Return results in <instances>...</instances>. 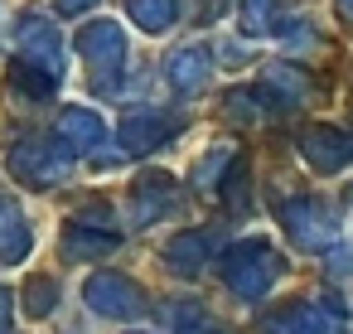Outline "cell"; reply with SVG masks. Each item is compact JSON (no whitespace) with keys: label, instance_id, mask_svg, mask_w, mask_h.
Segmentation results:
<instances>
[{"label":"cell","instance_id":"cell-14","mask_svg":"<svg viewBox=\"0 0 353 334\" xmlns=\"http://www.w3.org/2000/svg\"><path fill=\"white\" fill-rule=\"evenodd\" d=\"M54 136L78 155V150H92V146H102V136H107V121L92 112V107H63L59 112V126H54Z\"/></svg>","mask_w":353,"mask_h":334},{"label":"cell","instance_id":"cell-17","mask_svg":"<svg viewBox=\"0 0 353 334\" xmlns=\"http://www.w3.org/2000/svg\"><path fill=\"white\" fill-rule=\"evenodd\" d=\"M126 15L145 35H165L179 20V0H126Z\"/></svg>","mask_w":353,"mask_h":334},{"label":"cell","instance_id":"cell-6","mask_svg":"<svg viewBox=\"0 0 353 334\" xmlns=\"http://www.w3.org/2000/svg\"><path fill=\"white\" fill-rule=\"evenodd\" d=\"M15 39H20V63L39 68L54 83L68 73V44H63V35H59V25L49 15H25L20 30H15Z\"/></svg>","mask_w":353,"mask_h":334},{"label":"cell","instance_id":"cell-25","mask_svg":"<svg viewBox=\"0 0 353 334\" xmlns=\"http://www.w3.org/2000/svg\"><path fill=\"white\" fill-rule=\"evenodd\" d=\"M97 0H54V10L59 15H83V10H92Z\"/></svg>","mask_w":353,"mask_h":334},{"label":"cell","instance_id":"cell-7","mask_svg":"<svg viewBox=\"0 0 353 334\" xmlns=\"http://www.w3.org/2000/svg\"><path fill=\"white\" fill-rule=\"evenodd\" d=\"M179 204H184V184H179L170 170H145V175H136V184H131V223H136V228H155V223L174 218Z\"/></svg>","mask_w":353,"mask_h":334},{"label":"cell","instance_id":"cell-18","mask_svg":"<svg viewBox=\"0 0 353 334\" xmlns=\"http://www.w3.org/2000/svg\"><path fill=\"white\" fill-rule=\"evenodd\" d=\"M228 170H237V155H232V146H213V150L199 160V170H194V184L213 194V189H223V175H228Z\"/></svg>","mask_w":353,"mask_h":334},{"label":"cell","instance_id":"cell-11","mask_svg":"<svg viewBox=\"0 0 353 334\" xmlns=\"http://www.w3.org/2000/svg\"><path fill=\"white\" fill-rule=\"evenodd\" d=\"M30 252H34V223L20 208V199L0 184V266H20L30 262Z\"/></svg>","mask_w":353,"mask_h":334},{"label":"cell","instance_id":"cell-27","mask_svg":"<svg viewBox=\"0 0 353 334\" xmlns=\"http://www.w3.org/2000/svg\"><path fill=\"white\" fill-rule=\"evenodd\" d=\"M194 334H228V329H218V324H208V329H194Z\"/></svg>","mask_w":353,"mask_h":334},{"label":"cell","instance_id":"cell-23","mask_svg":"<svg viewBox=\"0 0 353 334\" xmlns=\"http://www.w3.org/2000/svg\"><path fill=\"white\" fill-rule=\"evenodd\" d=\"M237 20L247 35H271L276 25V0H237Z\"/></svg>","mask_w":353,"mask_h":334},{"label":"cell","instance_id":"cell-13","mask_svg":"<svg viewBox=\"0 0 353 334\" xmlns=\"http://www.w3.org/2000/svg\"><path fill=\"white\" fill-rule=\"evenodd\" d=\"M165 266L174 271V276H199L213 257H218V237L208 233V228H194V233H174L170 242H165Z\"/></svg>","mask_w":353,"mask_h":334},{"label":"cell","instance_id":"cell-12","mask_svg":"<svg viewBox=\"0 0 353 334\" xmlns=\"http://www.w3.org/2000/svg\"><path fill=\"white\" fill-rule=\"evenodd\" d=\"M63 257L68 262H102L121 247V233H112L107 223H88V218H68L63 223Z\"/></svg>","mask_w":353,"mask_h":334},{"label":"cell","instance_id":"cell-20","mask_svg":"<svg viewBox=\"0 0 353 334\" xmlns=\"http://www.w3.org/2000/svg\"><path fill=\"white\" fill-rule=\"evenodd\" d=\"M54 78H44L39 68H30V63H15V78H10V92L15 97H30V102H44V97H54Z\"/></svg>","mask_w":353,"mask_h":334},{"label":"cell","instance_id":"cell-16","mask_svg":"<svg viewBox=\"0 0 353 334\" xmlns=\"http://www.w3.org/2000/svg\"><path fill=\"white\" fill-rule=\"evenodd\" d=\"M261 88L271 92L276 107H290V102H300V97L310 92V78H305L300 68H290V63H271V68L261 73Z\"/></svg>","mask_w":353,"mask_h":334},{"label":"cell","instance_id":"cell-5","mask_svg":"<svg viewBox=\"0 0 353 334\" xmlns=\"http://www.w3.org/2000/svg\"><path fill=\"white\" fill-rule=\"evenodd\" d=\"M83 305L97 320H141L145 315V291L121 271H92L83 281Z\"/></svg>","mask_w":353,"mask_h":334},{"label":"cell","instance_id":"cell-9","mask_svg":"<svg viewBox=\"0 0 353 334\" xmlns=\"http://www.w3.org/2000/svg\"><path fill=\"white\" fill-rule=\"evenodd\" d=\"M179 117L174 112H160V107H131L121 117V150L126 155H155L165 141L179 136Z\"/></svg>","mask_w":353,"mask_h":334},{"label":"cell","instance_id":"cell-22","mask_svg":"<svg viewBox=\"0 0 353 334\" xmlns=\"http://www.w3.org/2000/svg\"><path fill=\"white\" fill-rule=\"evenodd\" d=\"M165 320H170L179 334H194V329H208V324H213V315H208L199 300H170V305H165Z\"/></svg>","mask_w":353,"mask_h":334},{"label":"cell","instance_id":"cell-26","mask_svg":"<svg viewBox=\"0 0 353 334\" xmlns=\"http://www.w3.org/2000/svg\"><path fill=\"white\" fill-rule=\"evenodd\" d=\"M339 15H343V20H353V0H339Z\"/></svg>","mask_w":353,"mask_h":334},{"label":"cell","instance_id":"cell-8","mask_svg":"<svg viewBox=\"0 0 353 334\" xmlns=\"http://www.w3.org/2000/svg\"><path fill=\"white\" fill-rule=\"evenodd\" d=\"M300 155L319 175H343V170H353V131L314 121V126L300 131Z\"/></svg>","mask_w":353,"mask_h":334},{"label":"cell","instance_id":"cell-10","mask_svg":"<svg viewBox=\"0 0 353 334\" xmlns=\"http://www.w3.org/2000/svg\"><path fill=\"white\" fill-rule=\"evenodd\" d=\"M165 83L179 92V97H199L208 83H213V54L203 44H179L165 54Z\"/></svg>","mask_w":353,"mask_h":334},{"label":"cell","instance_id":"cell-2","mask_svg":"<svg viewBox=\"0 0 353 334\" xmlns=\"http://www.w3.org/2000/svg\"><path fill=\"white\" fill-rule=\"evenodd\" d=\"M73 49L78 59L88 63L92 73V88L97 92H121V68H126V30L102 15V20H88L78 35H73Z\"/></svg>","mask_w":353,"mask_h":334},{"label":"cell","instance_id":"cell-4","mask_svg":"<svg viewBox=\"0 0 353 334\" xmlns=\"http://www.w3.org/2000/svg\"><path fill=\"white\" fill-rule=\"evenodd\" d=\"M281 228L295 247L305 252H324L334 237H339V208L314 199V194H300V199H285L281 204Z\"/></svg>","mask_w":353,"mask_h":334},{"label":"cell","instance_id":"cell-1","mask_svg":"<svg viewBox=\"0 0 353 334\" xmlns=\"http://www.w3.org/2000/svg\"><path fill=\"white\" fill-rule=\"evenodd\" d=\"M281 271H285V257H281L266 237H242V242H232L228 252H218V276H223V286H228L232 295H242V300L271 295V286L281 281Z\"/></svg>","mask_w":353,"mask_h":334},{"label":"cell","instance_id":"cell-15","mask_svg":"<svg viewBox=\"0 0 353 334\" xmlns=\"http://www.w3.org/2000/svg\"><path fill=\"white\" fill-rule=\"evenodd\" d=\"M266 334H334V315L319 305H285L266 320Z\"/></svg>","mask_w":353,"mask_h":334},{"label":"cell","instance_id":"cell-21","mask_svg":"<svg viewBox=\"0 0 353 334\" xmlns=\"http://www.w3.org/2000/svg\"><path fill=\"white\" fill-rule=\"evenodd\" d=\"M271 39L285 44V49H305V44H314V25H310L305 15H276Z\"/></svg>","mask_w":353,"mask_h":334},{"label":"cell","instance_id":"cell-3","mask_svg":"<svg viewBox=\"0 0 353 334\" xmlns=\"http://www.w3.org/2000/svg\"><path fill=\"white\" fill-rule=\"evenodd\" d=\"M6 165L25 189H59L73 175V150L59 136H25V141L10 146Z\"/></svg>","mask_w":353,"mask_h":334},{"label":"cell","instance_id":"cell-19","mask_svg":"<svg viewBox=\"0 0 353 334\" xmlns=\"http://www.w3.org/2000/svg\"><path fill=\"white\" fill-rule=\"evenodd\" d=\"M59 310V281L54 276H30L25 286V315L30 320H49Z\"/></svg>","mask_w":353,"mask_h":334},{"label":"cell","instance_id":"cell-28","mask_svg":"<svg viewBox=\"0 0 353 334\" xmlns=\"http://www.w3.org/2000/svg\"><path fill=\"white\" fill-rule=\"evenodd\" d=\"M126 334H150V329H126Z\"/></svg>","mask_w":353,"mask_h":334},{"label":"cell","instance_id":"cell-24","mask_svg":"<svg viewBox=\"0 0 353 334\" xmlns=\"http://www.w3.org/2000/svg\"><path fill=\"white\" fill-rule=\"evenodd\" d=\"M10 320H15V295H10V286H0V334L10 329Z\"/></svg>","mask_w":353,"mask_h":334}]
</instances>
